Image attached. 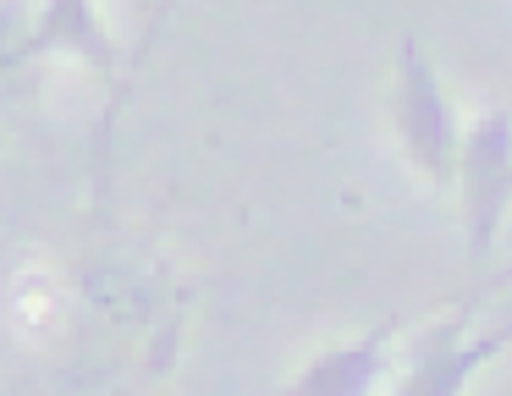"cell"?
Returning <instances> with one entry per match:
<instances>
[{
    "label": "cell",
    "mask_w": 512,
    "mask_h": 396,
    "mask_svg": "<svg viewBox=\"0 0 512 396\" xmlns=\"http://www.w3.org/2000/svg\"><path fill=\"white\" fill-rule=\"evenodd\" d=\"M50 50H72L83 61H94L100 72H116V44L105 33V17L94 0H39L34 33H28V61Z\"/></svg>",
    "instance_id": "cell-5"
},
{
    "label": "cell",
    "mask_w": 512,
    "mask_h": 396,
    "mask_svg": "<svg viewBox=\"0 0 512 396\" xmlns=\"http://www.w3.org/2000/svg\"><path fill=\"white\" fill-rule=\"evenodd\" d=\"M391 116H397V138L408 149V160L430 176L435 187H446L457 176V116L446 105V88L435 77V61L424 55L419 39H402L397 50V94H391Z\"/></svg>",
    "instance_id": "cell-2"
},
{
    "label": "cell",
    "mask_w": 512,
    "mask_h": 396,
    "mask_svg": "<svg viewBox=\"0 0 512 396\" xmlns=\"http://www.w3.org/2000/svg\"><path fill=\"white\" fill-rule=\"evenodd\" d=\"M474 314H479V303L468 297V308L457 319L424 330L419 352H413V369H408V380H402V396H457L479 369H485L490 363L485 347H479V336H468V319Z\"/></svg>",
    "instance_id": "cell-3"
},
{
    "label": "cell",
    "mask_w": 512,
    "mask_h": 396,
    "mask_svg": "<svg viewBox=\"0 0 512 396\" xmlns=\"http://www.w3.org/2000/svg\"><path fill=\"white\" fill-rule=\"evenodd\" d=\"M391 336H397V319L364 330V336L347 341V347H331L325 358H314L309 369L292 380V391L298 396H364V391H375V380L386 374Z\"/></svg>",
    "instance_id": "cell-4"
},
{
    "label": "cell",
    "mask_w": 512,
    "mask_h": 396,
    "mask_svg": "<svg viewBox=\"0 0 512 396\" xmlns=\"http://www.w3.org/2000/svg\"><path fill=\"white\" fill-rule=\"evenodd\" d=\"M457 193H463V231L468 253L490 259L501 226L512 215V110H485L457 138Z\"/></svg>",
    "instance_id": "cell-1"
},
{
    "label": "cell",
    "mask_w": 512,
    "mask_h": 396,
    "mask_svg": "<svg viewBox=\"0 0 512 396\" xmlns=\"http://www.w3.org/2000/svg\"><path fill=\"white\" fill-rule=\"evenodd\" d=\"M490 286H512V270H501V275H496V281H490ZM479 347H485L490 358H496V352H507V347H512V314L501 319V325L490 330V336H479Z\"/></svg>",
    "instance_id": "cell-7"
},
{
    "label": "cell",
    "mask_w": 512,
    "mask_h": 396,
    "mask_svg": "<svg viewBox=\"0 0 512 396\" xmlns=\"http://www.w3.org/2000/svg\"><path fill=\"white\" fill-rule=\"evenodd\" d=\"M28 33H34V17L23 6H0V77L28 66Z\"/></svg>",
    "instance_id": "cell-6"
}]
</instances>
